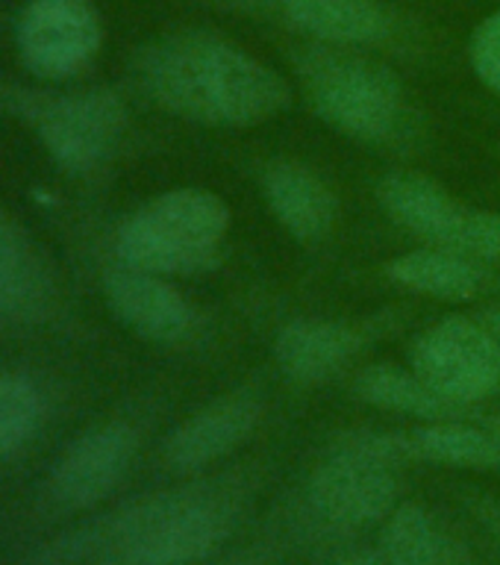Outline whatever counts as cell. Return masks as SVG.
Segmentation results:
<instances>
[{"label": "cell", "mask_w": 500, "mask_h": 565, "mask_svg": "<svg viewBox=\"0 0 500 565\" xmlns=\"http://www.w3.org/2000/svg\"><path fill=\"white\" fill-rule=\"evenodd\" d=\"M141 86L166 113L203 127L245 130L291 104L280 71L212 30L162 35L141 53Z\"/></svg>", "instance_id": "cell-1"}, {"label": "cell", "mask_w": 500, "mask_h": 565, "mask_svg": "<svg viewBox=\"0 0 500 565\" xmlns=\"http://www.w3.org/2000/svg\"><path fill=\"white\" fill-rule=\"evenodd\" d=\"M230 206L215 192L183 185L157 194L118 230L124 265L159 277L201 274L215 268L230 233Z\"/></svg>", "instance_id": "cell-2"}, {"label": "cell", "mask_w": 500, "mask_h": 565, "mask_svg": "<svg viewBox=\"0 0 500 565\" xmlns=\"http://www.w3.org/2000/svg\"><path fill=\"white\" fill-rule=\"evenodd\" d=\"M298 74L316 115L362 145L389 141L404 121V83L351 47L316 44L298 56Z\"/></svg>", "instance_id": "cell-3"}, {"label": "cell", "mask_w": 500, "mask_h": 565, "mask_svg": "<svg viewBox=\"0 0 500 565\" xmlns=\"http://www.w3.org/2000/svg\"><path fill=\"white\" fill-rule=\"evenodd\" d=\"M236 524V507L215 486H189L136 503L113 524L127 565H192L219 551Z\"/></svg>", "instance_id": "cell-4"}, {"label": "cell", "mask_w": 500, "mask_h": 565, "mask_svg": "<svg viewBox=\"0 0 500 565\" xmlns=\"http://www.w3.org/2000/svg\"><path fill=\"white\" fill-rule=\"evenodd\" d=\"M377 198L389 218L430 247L454 250L477 263H500V212L466 206L436 180L415 171L383 177Z\"/></svg>", "instance_id": "cell-5"}, {"label": "cell", "mask_w": 500, "mask_h": 565, "mask_svg": "<svg viewBox=\"0 0 500 565\" xmlns=\"http://www.w3.org/2000/svg\"><path fill=\"white\" fill-rule=\"evenodd\" d=\"M409 360L436 395L466 409L500 392V344L475 318L448 316L427 327Z\"/></svg>", "instance_id": "cell-6"}, {"label": "cell", "mask_w": 500, "mask_h": 565, "mask_svg": "<svg viewBox=\"0 0 500 565\" xmlns=\"http://www.w3.org/2000/svg\"><path fill=\"white\" fill-rule=\"evenodd\" d=\"M44 148L71 174H88L113 157L127 130V106L109 88L44 100L35 113Z\"/></svg>", "instance_id": "cell-7"}, {"label": "cell", "mask_w": 500, "mask_h": 565, "mask_svg": "<svg viewBox=\"0 0 500 565\" xmlns=\"http://www.w3.org/2000/svg\"><path fill=\"white\" fill-rule=\"evenodd\" d=\"M18 53L44 79L74 77L95 60L104 24L92 0H30L18 18Z\"/></svg>", "instance_id": "cell-8"}, {"label": "cell", "mask_w": 500, "mask_h": 565, "mask_svg": "<svg viewBox=\"0 0 500 565\" xmlns=\"http://www.w3.org/2000/svg\"><path fill=\"white\" fill-rule=\"evenodd\" d=\"M395 466L348 439L316 468L309 480V503L336 527H369L374 521L389 519V512L395 510Z\"/></svg>", "instance_id": "cell-9"}, {"label": "cell", "mask_w": 500, "mask_h": 565, "mask_svg": "<svg viewBox=\"0 0 500 565\" xmlns=\"http://www.w3.org/2000/svg\"><path fill=\"white\" fill-rule=\"evenodd\" d=\"M139 450V436L130 424L109 422L83 433L51 475L53 501L65 510H86L104 501L121 483Z\"/></svg>", "instance_id": "cell-10"}, {"label": "cell", "mask_w": 500, "mask_h": 565, "mask_svg": "<svg viewBox=\"0 0 500 565\" xmlns=\"http://www.w3.org/2000/svg\"><path fill=\"white\" fill-rule=\"evenodd\" d=\"M263 422V401L245 388L221 395L189 415L166 439V462L177 471H198L242 448Z\"/></svg>", "instance_id": "cell-11"}, {"label": "cell", "mask_w": 500, "mask_h": 565, "mask_svg": "<svg viewBox=\"0 0 500 565\" xmlns=\"http://www.w3.org/2000/svg\"><path fill=\"white\" fill-rule=\"evenodd\" d=\"M104 289L118 321L148 342L174 344L194 330V307L168 277L121 263L106 274Z\"/></svg>", "instance_id": "cell-12"}, {"label": "cell", "mask_w": 500, "mask_h": 565, "mask_svg": "<svg viewBox=\"0 0 500 565\" xmlns=\"http://www.w3.org/2000/svg\"><path fill=\"white\" fill-rule=\"evenodd\" d=\"M365 335L360 327L327 318H298L280 327L274 339V360L295 383L316 386L336 377L348 362L357 360Z\"/></svg>", "instance_id": "cell-13"}, {"label": "cell", "mask_w": 500, "mask_h": 565, "mask_svg": "<svg viewBox=\"0 0 500 565\" xmlns=\"http://www.w3.org/2000/svg\"><path fill=\"white\" fill-rule=\"evenodd\" d=\"M263 194L277 224L304 245L321 242L339 215L333 189L304 162H272L263 174Z\"/></svg>", "instance_id": "cell-14"}, {"label": "cell", "mask_w": 500, "mask_h": 565, "mask_svg": "<svg viewBox=\"0 0 500 565\" xmlns=\"http://www.w3.org/2000/svg\"><path fill=\"white\" fill-rule=\"evenodd\" d=\"M291 24L318 44L360 47L392 33V15L380 0H277Z\"/></svg>", "instance_id": "cell-15"}, {"label": "cell", "mask_w": 500, "mask_h": 565, "mask_svg": "<svg viewBox=\"0 0 500 565\" xmlns=\"http://www.w3.org/2000/svg\"><path fill=\"white\" fill-rule=\"evenodd\" d=\"M386 274L389 280L415 295L448 300V303L475 300L483 289L480 263L454 250H442V247H422V250L395 256L386 265Z\"/></svg>", "instance_id": "cell-16"}, {"label": "cell", "mask_w": 500, "mask_h": 565, "mask_svg": "<svg viewBox=\"0 0 500 565\" xmlns=\"http://www.w3.org/2000/svg\"><path fill=\"white\" fill-rule=\"evenodd\" d=\"M353 395L362 404L377 406L386 413L409 415L418 422H454L462 418L466 406H457L436 395L415 371H406L395 362H374L357 374L353 380Z\"/></svg>", "instance_id": "cell-17"}, {"label": "cell", "mask_w": 500, "mask_h": 565, "mask_svg": "<svg viewBox=\"0 0 500 565\" xmlns=\"http://www.w3.org/2000/svg\"><path fill=\"white\" fill-rule=\"evenodd\" d=\"M51 280L30 238L0 212V316L33 318L47 307Z\"/></svg>", "instance_id": "cell-18"}, {"label": "cell", "mask_w": 500, "mask_h": 565, "mask_svg": "<svg viewBox=\"0 0 500 565\" xmlns=\"http://www.w3.org/2000/svg\"><path fill=\"white\" fill-rule=\"evenodd\" d=\"M409 448L415 459H427L450 468H498L500 445L486 427L454 422H427L409 433Z\"/></svg>", "instance_id": "cell-19"}, {"label": "cell", "mask_w": 500, "mask_h": 565, "mask_svg": "<svg viewBox=\"0 0 500 565\" xmlns=\"http://www.w3.org/2000/svg\"><path fill=\"white\" fill-rule=\"evenodd\" d=\"M380 554L389 565H448V547L433 524L430 512L418 503H404L389 512Z\"/></svg>", "instance_id": "cell-20"}, {"label": "cell", "mask_w": 500, "mask_h": 565, "mask_svg": "<svg viewBox=\"0 0 500 565\" xmlns=\"http://www.w3.org/2000/svg\"><path fill=\"white\" fill-rule=\"evenodd\" d=\"M42 418V395L21 374H0V459L24 448Z\"/></svg>", "instance_id": "cell-21"}, {"label": "cell", "mask_w": 500, "mask_h": 565, "mask_svg": "<svg viewBox=\"0 0 500 565\" xmlns=\"http://www.w3.org/2000/svg\"><path fill=\"white\" fill-rule=\"evenodd\" d=\"M468 62L477 79L500 97V7L486 15L468 42Z\"/></svg>", "instance_id": "cell-22"}, {"label": "cell", "mask_w": 500, "mask_h": 565, "mask_svg": "<svg viewBox=\"0 0 500 565\" xmlns=\"http://www.w3.org/2000/svg\"><path fill=\"white\" fill-rule=\"evenodd\" d=\"M336 565H389L386 556L377 551H353V554L342 556Z\"/></svg>", "instance_id": "cell-23"}, {"label": "cell", "mask_w": 500, "mask_h": 565, "mask_svg": "<svg viewBox=\"0 0 500 565\" xmlns=\"http://www.w3.org/2000/svg\"><path fill=\"white\" fill-rule=\"evenodd\" d=\"M480 321L486 324V330L494 335V342L500 344V307H492V309H486L483 316H480Z\"/></svg>", "instance_id": "cell-24"}, {"label": "cell", "mask_w": 500, "mask_h": 565, "mask_svg": "<svg viewBox=\"0 0 500 565\" xmlns=\"http://www.w3.org/2000/svg\"><path fill=\"white\" fill-rule=\"evenodd\" d=\"M486 430L492 433L494 441H498V445H500V413L492 415V418H486Z\"/></svg>", "instance_id": "cell-25"}, {"label": "cell", "mask_w": 500, "mask_h": 565, "mask_svg": "<svg viewBox=\"0 0 500 565\" xmlns=\"http://www.w3.org/2000/svg\"><path fill=\"white\" fill-rule=\"evenodd\" d=\"M106 565H127V563H106Z\"/></svg>", "instance_id": "cell-26"}]
</instances>
